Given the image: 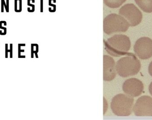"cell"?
<instances>
[{
    "mask_svg": "<svg viewBox=\"0 0 152 120\" xmlns=\"http://www.w3.org/2000/svg\"><path fill=\"white\" fill-rule=\"evenodd\" d=\"M49 5L50 6H51L53 8V13L55 12L56 10V4H53L52 3L51 0H49Z\"/></svg>",
    "mask_w": 152,
    "mask_h": 120,
    "instance_id": "15",
    "label": "cell"
},
{
    "mask_svg": "<svg viewBox=\"0 0 152 120\" xmlns=\"http://www.w3.org/2000/svg\"><path fill=\"white\" fill-rule=\"evenodd\" d=\"M130 47V39L125 35H115L109 38L106 43L107 52L110 55L115 57L127 55Z\"/></svg>",
    "mask_w": 152,
    "mask_h": 120,
    "instance_id": "2",
    "label": "cell"
},
{
    "mask_svg": "<svg viewBox=\"0 0 152 120\" xmlns=\"http://www.w3.org/2000/svg\"><path fill=\"white\" fill-rule=\"evenodd\" d=\"M21 46H18V58H26V56L25 55H21V52H25V50H21Z\"/></svg>",
    "mask_w": 152,
    "mask_h": 120,
    "instance_id": "14",
    "label": "cell"
},
{
    "mask_svg": "<svg viewBox=\"0 0 152 120\" xmlns=\"http://www.w3.org/2000/svg\"><path fill=\"white\" fill-rule=\"evenodd\" d=\"M3 21H0V29L3 30L1 33L0 34V35H5L7 33V28L3 27Z\"/></svg>",
    "mask_w": 152,
    "mask_h": 120,
    "instance_id": "13",
    "label": "cell"
},
{
    "mask_svg": "<svg viewBox=\"0 0 152 120\" xmlns=\"http://www.w3.org/2000/svg\"><path fill=\"white\" fill-rule=\"evenodd\" d=\"M104 32L109 35L117 32H126L130 26L124 18L116 14L108 16L104 20Z\"/></svg>",
    "mask_w": 152,
    "mask_h": 120,
    "instance_id": "4",
    "label": "cell"
},
{
    "mask_svg": "<svg viewBox=\"0 0 152 120\" xmlns=\"http://www.w3.org/2000/svg\"><path fill=\"white\" fill-rule=\"evenodd\" d=\"M137 4L145 12H152V0H135Z\"/></svg>",
    "mask_w": 152,
    "mask_h": 120,
    "instance_id": "10",
    "label": "cell"
},
{
    "mask_svg": "<svg viewBox=\"0 0 152 120\" xmlns=\"http://www.w3.org/2000/svg\"><path fill=\"white\" fill-rule=\"evenodd\" d=\"M31 0H28L27 5L28 6H30L32 8V13L34 12L35 11V6L34 4L31 3Z\"/></svg>",
    "mask_w": 152,
    "mask_h": 120,
    "instance_id": "16",
    "label": "cell"
},
{
    "mask_svg": "<svg viewBox=\"0 0 152 120\" xmlns=\"http://www.w3.org/2000/svg\"><path fill=\"white\" fill-rule=\"evenodd\" d=\"M6 5H7L8 10L9 11V0H6Z\"/></svg>",
    "mask_w": 152,
    "mask_h": 120,
    "instance_id": "24",
    "label": "cell"
},
{
    "mask_svg": "<svg viewBox=\"0 0 152 120\" xmlns=\"http://www.w3.org/2000/svg\"><path fill=\"white\" fill-rule=\"evenodd\" d=\"M137 116H152V98L144 96L138 98L133 108Z\"/></svg>",
    "mask_w": 152,
    "mask_h": 120,
    "instance_id": "7",
    "label": "cell"
},
{
    "mask_svg": "<svg viewBox=\"0 0 152 120\" xmlns=\"http://www.w3.org/2000/svg\"><path fill=\"white\" fill-rule=\"evenodd\" d=\"M149 72L150 75L152 77V61L150 63L149 66Z\"/></svg>",
    "mask_w": 152,
    "mask_h": 120,
    "instance_id": "19",
    "label": "cell"
},
{
    "mask_svg": "<svg viewBox=\"0 0 152 120\" xmlns=\"http://www.w3.org/2000/svg\"><path fill=\"white\" fill-rule=\"evenodd\" d=\"M136 55L142 60H147L152 56V39L142 37L136 42L134 46Z\"/></svg>",
    "mask_w": 152,
    "mask_h": 120,
    "instance_id": "6",
    "label": "cell"
},
{
    "mask_svg": "<svg viewBox=\"0 0 152 120\" xmlns=\"http://www.w3.org/2000/svg\"><path fill=\"white\" fill-rule=\"evenodd\" d=\"M126 1V0H110V6L111 8H118Z\"/></svg>",
    "mask_w": 152,
    "mask_h": 120,
    "instance_id": "11",
    "label": "cell"
},
{
    "mask_svg": "<svg viewBox=\"0 0 152 120\" xmlns=\"http://www.w3.org/2000/svg\"><path fill=\"white\" fill-rule=\"evenodd\" d=\"M3 1L4 5V7L5 8V10H6V12H9V11L8 10L7 5H6V3H5V1H4V0H3Z\"/></svg>",
    "mask_w": 152,
    "mask_h": 120,
    "instance_id": "23",
    "label": "cell"
},
{
    "mask_svg": "<svg viewBox=\"0 0 152 120\" xmlns=\"http://www.w3.org/2000/svg\"><path fill=\"white\" fill-rule=\"evenodd\" d=\"M103 79L104 81L113 80L116 76V65L114 60L110 56L105 55L103 57Z\"/></svg>",
    "mask_w": 152,
    "mask_h": 120,
    "instance_id": "9",
    "label": "cell"
},
{
    "mask_svg": "<svg viewBox=\"0 0 152 120\" xmlns=\"http://www.w3.org/2000/svg\"><path fill=\"white\" fill-rule=\"evenodd\" d=\"M149 92H150V93L152 96V82L150 84V86H149Z\"/></svg>",
    "mask_w": 152,
    "mask_h": 120,
    "instance_id": "21",
    "label": "cell"
},
{
    "mask_svg": "<svg viewBox=\"0 0 152 120\" xmlns=\"http://www.w3.org/2000/svg\"><path fill=\"white\" fill-rule=\"evenodd\" d=\"M1 11L2 13L4 12V5L3 1V0H1Z\"/></svg>",
    "mask_w": 152,
    "mask_h": 120,
    "instance_id": "22",
    "label": "cell"
},
{
    "mask_svg": "<svg viewBox=\"0 0 152 120\" xmlns=\"http://www.w3.org/2000/svg\"><path fill=\"white\" fill-rule=\"evenodd\" d=\"M12 50H13V45L12 44H10V58H12Z\"/></svg>",
    "mask_w": 152,
    "mask_h": 120,
    "instance_id": "18",
    "label": "cell"
},
{
    "mask_svg": "<svg viewBox=\"0 0 152 120\" xmlns=\"http://www.w3.org/2000/svg\"><path fill=\"white\" fill-rule=\"evenodd\" d=\"M134 102V99L132 96L119 94L113 98L111 108L117 116H129L132 113Z\"/></svg>",
    "mask_w": 152,
    "mask_h": 120,
    "instance_id": "3",
    "label": "cell"
},
{
    "mask_svg": "<svg viewBox=\"0 0 152 120\" xmlns=\"http://www.w3.org/2000/svg\"><path fill=\"white\" fill-rule=\"evenodd\" d=\"M124 93L132 97H137L142 93L144 85L141 80L136 78L127 80L122 86Z\"/></svg>",
    "mask_w": 152,
    "mask_h": 120,
    "instance_id": "8",
    "label": "cell"
},
{
    "mask_svg": "<svg viewBox=\"0 0 152 120\" xmlns=\"http://www.w3.org/2000/svg\"><path fill=\"white\" fill-rule=\"evenodd\" d=\"M5 58H8V52H10V50H8V44L7 43H6L5 44Z\"/></svg>",
    "mask_w": 152,
    "mask_h": 120,
    "instance_id": "17",
    "label": "cell"
},
{
    "mask_svg": "<svg viewBox=\"0 0 152 120\" xmlns=\"http://www.w3.org/2000/svg\"><path fill=\"white\" fill-rule=\"evenodd\" d=\"M127 55L118 60L116 64V71L122 77L137 75L141 69V63L136 56L130 53Z\"/></svg>",
    "mask_w": 152,
    "mask_h": 120,
    "instance_id": "1",
    "label": "cell"
},
{
    "mask_svg": "<svg viewBox=\"0 0 152 120\" xmlns=\"http://www.w3.org/2000/svg\"><path fill=\"white\" fill-rule=\"evenodd\" d=\"M119 13L126 19L131 27L139 25L142 19L141 11L133 4H127L122 6L120 10Z\"/></svg>",
    "mask_w": 152,
    "mask_h": 120,
    "instance_id": "5",
    "label": "cell"
},
{
    "mask_svg": "<svg viewBox=\"0 0 152 120\" xmlns=\"http://www.w3.org/2000/svg\"><path fill=\"white\" fill-rule=\"evenodd\" d=\"M14 10L17 13L22 11V0H14Z\"/></svg>",
    "mask_w": 152,
    "mask_h": 120,
    "instance_id": "12",
    "label": "cell"
},
{
    "mask_svg": "<svg viewBox=\"0 0 152 120\" xmlns=\"http://www.w3.org/2000/svg\"><path fill=\"white\" fill-rule=\"evenodd\" d=\"M41 7H40V9H41V11L40 12H43V0H41Z\"/></svg>",
    "mask_w": 152,
    "mask_h": 120,
    "instance_id": "20",
    "label": "cell"
},
{
    "mask_svg": "<svg viewBox=\"0 0 152 120\" xmlns=\"http://www.w3.org/2000/svg\"><path fill=\"white\" fill-rule=\"evenodd\" d=\"M18 46H26V44H18Z\"/></svg>",
    "mask_w": 152,
    "mask_h": 120,
    "instance_id": "25",
    "label": "cell"
}]
</instances>
